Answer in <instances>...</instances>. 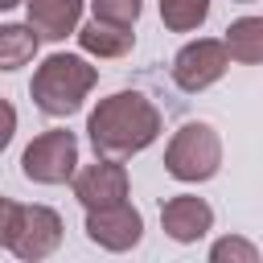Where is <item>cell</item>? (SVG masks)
Listing matches in <instances>:
<instances>
[{"label":"cell","mask_w":263,"mask_h":263,"mask_svg":"<svg viewBox=\"0 0 263 263\" xmlns=\"http://www.w3.org/2000/svg\"><path fill=\"white\" fill-rule=\"evenodd\" d=\"M222 164V140L210 123L189 119L173 132L168 148H164V168L177 181H210Z\"/></svg>","instance_id":"4"},{"label":"cell","mask_w":263,"mask_h":263,"mask_svg":"<svg viewBox=\"0 0 263 263\" xmlns=\"http://www.w3.org/2000/svg\"><path fill=\"white\" fill-rule=\"evenodd\" d=\"M86 136L95 144V156L127 160L160 136V111L140 90H115V95L99 99V107L90 111Z\"/></svg>","instance_id":"1"},{"label":"cell","mask_w":263,"mask_h":263,"mask_svg":"<svg viewBox=\"0 0 263 263\" xmlns=\"http://www.w3.org/2000/svg\"><path fill=\"white\" fill-rule=\"evenodd\" d=\"M74 168H78V140L66 127L41 132L21 156V173L37 185H62L74 177Z\"/></svg>","instance_id":"5"},{"label":"cell","mask_w":263,"mask_h":263,"mask_svg":"<svg viewBox=\"0 0 263 263\" xmlns=\"http://www.w3.org/2000/svg\"><path fill=\"white\" fill-rule=\"evenodd\" d=\"M99 82V70L78 58V53H49L37 70H33V82H29V95L33 103L53 115V119H66L82 107V99L90 95V86Z\"/></svg>","instance_id":"2"},{"label":"cell","mask_w":263,"mask_h":263,"mask_svg":"<svg viewBox=\"0 0 263 263\" xmlns=\"http://www.w3.org/2000/svg\"><path fill=\"white\" fill-rule=\"evenodd\" d=\"M29 8V29L37 33V41H62L66 33L78 29L82 16V0H21Z\"/></svg>","instance_id":"10"},{"label":"cell","mask_w":263,"mask_h":263,"mask_svg":"<svg viewBox=\"0 0 263 263\" xmlns=\"http://www.w3.org/2000/svg\"><path fill=\"white\" fill-rule=\"evenodd\" d=\"M242 4H255V0H242Z\"/></svg>","instance_id":"19"},{"label":"cell","mask_w":263,"mask_h":263,"mask_svg":"<svg viewBox=\"0 0 263 263\" xmlns=\"http://www.w3.org/2000/svg\"><path fill=\"white\" fill-rule=\"evenodd\" d=\"M226 66H230L226 45L214 41V37H197V41H189V45L173 58V82H177L181 90L197 95V90L214 86V82L226 74Z\"/></svg>","instance_id":"6"},{"label":"cell","mask_w":263,"mask_h":263,"mask_svg":"<svg viewBox=\"0 0 263 263\" xmlns=\"http://www.w3.org/2000/svg\"><path fill=\"white\" fill-rule=\"evenodd\" d=\"M12 132H16V111H12V103H8V99H0V152L8 148Z\"/></svg>","instance_id":"17"},{"label":"cell","mask_w":263,"mask_h":263,"mask_svg":"<svg viewBox=\"0 0 263 263\" xmlns=\"http://www.w3.org/2000/svg\"><path fill=\"white\" fill-rule=\"evenodd\" d=\"M90 4H95V21H107V25L132 29L140 16V0H90Z\"/></svg>","instance_id":"15"},{"label":"cell","mask_w":263,"mask_h":263,"mask_svg":"<svg viewBox=\"0 0 263 263\" xmlns=\"http://www.w3.org/2000/svg\"><path fill=\"white\" fill-rule=\"evenodd\" d=\"M140 234H144V218L127 197L115 201V205L86 210V238L107 247V251H127V247L140 242Z\"/></svg>","instance_id":"7"},{"label":"cell","mask_w":263,"mask_h":263,"mask_svg":"<svg viewBox=\"0 0 263 263\" xmlns=\"http://www.w3.org/2000/svg\"><path fill=\"white\" fill-rule=\"evenodd\" d=\"M226 53L242 66H255L263 58V21L259 16H238L230 29H226Z\"/></svg>","instance_id":"12"},{"label":"cell","mask_w":263,"mask_h":263,"mask_svg":"<svg viewBox=\"0 0 263 263\" xmlns=\"http://www.w3.org/2000/svg\"><path fill=\"white\" fill-rule=\"evenodd\" d=\"M16 4H21V0H0V12H4V8H16Z\"/></svg>","instance_id":"18"},{"label":"cell","mask_w":263,"mask_h":263,"mask_svg":"<svg viewBox=\"0 0 263 263\" xmlns=\"http://www.w3.org/2000/svg\"><path fill=\"white\" fill-rule=\"evenodd\" d=\"M78 33V45L86 53H99V58H123L132 45H136V33L123 29V25H107V21H86Z\"/></svg>","instance_id":"11"},{"label":"cell","mask_w":263,"mask_h":263,"mask_svg":"<svg viewBox=\"0 0 263 263\" xmlns=\"http://www.w3.org/2000/svg\"><path fill=\"white\" fill-rule=\"evenodd\" d=\"M210 259L214 263H259V251H255V242H247V238H218L214 242V251H210Z\"/></svg>","instance_id":"16"},{"label":"cell","mask_w":263,"mask_h":263,"mask_svg":"<svg viewBox=\"0 0 263 263\" xmlns=\"http://www.w3.org/2000/svg\"><path fill=\"white\" fill-rule=\"evenodd\" d=\"M160 226L173 242H197L214 226V210H210V201H201L193 193H177L160 205Z\"/></svg>","instance_id":"9"},{"label":"cell","mask_w":263,"mask_h":263,"mask_svg":"<svg viewBox=\"0 0 263 263\" xmlns=\"http://www.w3.org/2000/svg\"><path fill=\"white\" fill-rule=\"evenodd\" d=\"M37 53V33L29 25H0V70H16L33 62Z\"/></svg>","instance_id":"13"},{"label":"cell","mask_w":263,"mask_h":263,"mask_svg":"<svg viewBox=\"0 0 263 263\" xmlns=\"http://www.w3.org/2000/svg\"><path fill=\"white\" fill-rule=\"evenodd\" d=\"M160 16L173 33H189L210 16V0H160Z\"/></svg>","instance_id":"14"},{"label":"cell","mask_w":263,"mask_h":263,"mask_svg":"<svg viewBox=\"0 0 263 263\" xmlns=\"http://www.w3.org/2000/svg\"><path fill=\"white\" fill-rule=\"evenodd\" d=\"M74 197L86 205V210H99V205H115L127 197V168L119 160H107L99 156L95 164L86 168H74Z\"/></svg>","instance_id":"8"},{"label":"cell","mask_w":263,"mask_h":263,"mask_svg":"<svg viewBox=\"0 0 263 263\" xmlns=\"http://www.w3.org/2000/svg\"><path fill=\"white\" fill-rule=\"evenodd\" d=\"M62 242V218L49 205H21L0 197V247L16 259H45Z\"/></svg>","instance_id":"3"}]
</instances>
